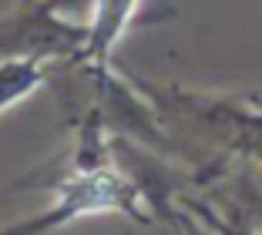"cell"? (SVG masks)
I'll return each mask as SVG.
<instances>
[{
  "label": "cell",
  "instance_id": "cell-3",
  "mask_svg": "<svg viewBox=\"0 0 262 235\" xmlns=\"http://www.w3.org/2000/svg\"><path fill=\"white\" fill-rule=\"evenodd\" d=\"M47 84V64L31 57H10L0 61V114L27 101Z\"/></svg>",
  "mask_w": 262,
  "mask_h": 235
},
{
  "label": "cell",
  "instance_id": "cell-4",
  "mask_svg": "<svg viewBox=\"0 0 262 235\" xmlns=\"http://www.w3.org/2000/svg\"><path fill=\"white\" fill-rule=\"evenodd\" d=\"M246 101H249L252 108H259V111H262V91H252V94H246Z\"/></svg>",
  "mask_w": 262,
  "mask_h": 235
},
{
  "label": "cell",
  "instance_id": "cell-1",
  "mask_svg": "<svg viewBox=\"0 0 262 235\" xmlns=\"http://www.w3.org/2000/svg\"><path fill=\"white\" fill-rule=\"evenodd\" d=\"M54 205L40 212L37 219L10 225V235L24 232H54L81 215H101V212H121L131 222H151L148 208V191L141 188L131 175L115 168V161H98V165H74L71 161L61 172L54 185Z\"/></svg>",
  "mask_w": 262,
  "mask_h": 235
},
{
  "label": "cell",
  "instance_id": "cell-2",
  "mask_svg": "<svg viewBox=\"0 0 262 235\" xmlns=\"http://www.w3.org/2000/svg\"><path fill=\"white\" fill-rule=\"evenodd\" d=\"M88 20L57 14L47 0H17L0 17V61L31 57L44 64H68L84 54Z\"/></svg>",
  "mask_w": 262,
  "mask_h": 235
}]
</instances>
